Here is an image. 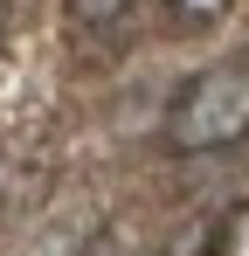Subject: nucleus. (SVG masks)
<instances>
[{
	"mask_svg": "<svg viewBox=\"0 0 249 256\" xmlns=\"http://www.w3.org/2000/svg\"><path fill=\"white\" fill-rule=\"evenodd\" d=\"M166 152H228L249 138V62H214L166 104Z\"/></svg>",
	"mask_w": 249,
	"mask_h": 256,
	"instance_id": "f257e3e1",
	"label": "nucleus"
},
{
	"mask_svg": "<svg viewBox=\"0 0 249 256\" xmlns=\"http://www.w3.org/2000/svg\"><path fill=\"white\" fill-rule=\"evenodd\" d=\"M222 250H228V214H194L166 236L160 256H222Z\"/></svg>",
	"mask_w": 249,
	"mask_h": 256,
	"instance_id": "f03ea898",
	"label": "nucleus"
},
{
	"mask_svg": "<svg viewBox=\"0 0 249 256\" xmlns=\"http://www.w3.org/2000/svg\"><path fill=\"white\" fill-rule=\"evenodd\" d=\"M228 7H236V0H166V21L201 35V28H214V21H228Z\"/></svg>",
	"mask_w": 249,
	"mask_h": 256,
	"instance_id": "7ed1b4c3",
	"label": "nucleus"
},
{
	"mask_svg": "<svg viewBox=\"0 0 249 256\" xmlns=\"http://www.w3.org/2000/svg\"><path fill=\"white\" fill-rule=\"evenodd\" d=\"M62 7H70V21H76V28H111V21L132 14V0H62Z\"/></svg>",
	"mask_w": 249,
	"mask_h": 256,
	"instance_id": "20e7f679",
	"label": "nucleus"
},
{
	"mask_svg": "<svg viewBox=\"0 0 249 256\" xmlns=\"http://www.w3.org/2000/svg\"><path fill=\"white\" fill-rule=\"evenodd\" d=\"M76 256H132V250H124L111 228H97V236H83V250H76Z\"/></svg>",
	"mask_w": 249,
	"mask_h": 256,
	"instance_id": "39448f33",
	"label": "nucleus"
},
{
	"mask_svg": "<svg viewBox=\"0 0 249 256\" xmlns=\"http://www.w3.org/2000/svg\"><path fill=\"white\" fill-rule=\"evenodd\" d=\"M0 35H7V0H0Z\"/></svg>",
	"mask_w": 249,
	"mask_h": 256,
	"instance_id": "423d86ee",
	"label": "nucleus"
}]
</instances>
